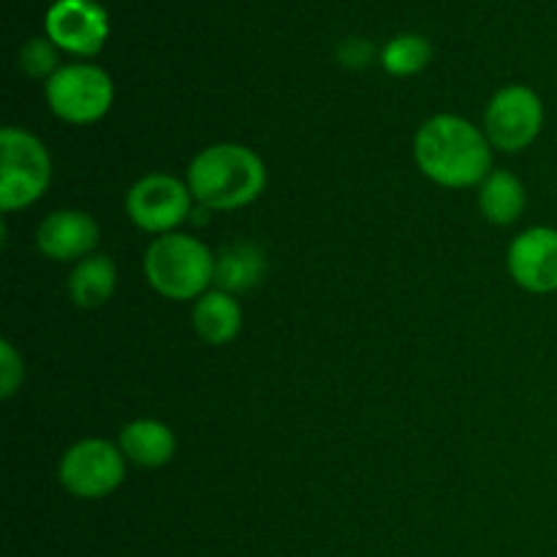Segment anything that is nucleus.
Masks as SVG:
<instances>
[{
    "instance_id": "4",
    "label": "nucleus",
    "mask_w": 557,
    "mask_h": 557,
    "mask_svg": "<svg viewBox=\"0 0 557 557\" xmlns=\"http://www.w3.org/2000/svg\"><path fill=\"white\" fill-rule=\"evenodd\" d=\"M0 207L5 212L30 207L44 196L52 180V161L41 139L22 128L0 131Z\"/></svg>"
},
{
    "instance_id": "9",
    "label": "nucleus",
    "mask_w": 557,
    "mask_h": 557,
    "mask_svg": "<svg viewBox=\"0 0 557 557\" xmlns=\"http://www.w3.org/2000/svg\"><path fill=\"white\" fill-rule=\"evenodd\" d=\"M44 30L63 52L92 58L109 38V14L98 0H54L44 16Z\"/></svg>"
},
{
    "instance_id": "2",
    "label": "nucleus",
    "mask_w": 557,
    "mask_h": 557,
    "mask_svg": "<svg viewBox=\"0 0 557 557\" xmlns=\"http://www.w3.org/2000/svg\"><path fill=\"white\" fill-rule=\"evenodd\" d=\"M188 188L210 210H239L264 194L267 166L250 147L223 141L190 161Z\"/></svg>"
},
{
    "instance_id": "3",
    "label": "nucleus",
    "mask_w": 557,
    "mask_h": 557,
    "mask_svg": "<svg viewBox=\"0 0 557 557\" xmlns=\"http://www.w3.org/2000/svg\"><path fill=\"white\" fill-rule=\"evenodd\" d=\"M145 275L161 297L188 302L215 281V256L190 234H161L145 250Z\"/></svg>"
},
{
    "instance_id": "15",
    "label": "nucleus",
    "mask_w": 557,
    "mask_h": 557,
    "mask_svg": "<svg viewBox=\"0 0 557 557\" xmlns=\"http://www.w3.org/2000/svg\"><path fill=\"white\" fill-rule=\"evenodd\" d=\"M114 286H117V267H114V261L109 256L101 253L85 256L74 267L69 281L71 299L79 308H101L114 294Z\"/></svg>"
},
{
    "instance_id": "1",
    "label": "nucleus",
    "mask_w": 557,
    "mask_h": 557,
    "mask_svg": "<svg viewBox=\"0 0 557 557\" xmlns=\"http://www.w3.org/2000/svg\"><path fill=\"white\" fill-rule=\"evenodd\" d=\"M413 158L424 177L444 188H471L493 172V145L466 117L435 114L413 139Z\"/></svg>"
},
{
    "instance_id": "11",
    "label": "nucleus",
    "mask_w": 557,
    "mask_h": 557,
    "mask_svg": "<svg viewBox=\"0 0 557 557\" xmlns=\"http://www.w3.org/2000/svg\"><path fill=\"white\" fill-rule=\"evenodd\" d=\"M98 223L82 210H58L36 228V248L52 261H76L92 253L98 245Z\"/></svg>"
},
{
    "instance_id": "10",
    "label": "nucleus",
    "mask_w": 557,
    "mask_h": 557,
    "mask_svg": "<svg viewBox=\"0 0 557 557\" xmlns=\"http://www.w3.org/2000/svg\"><path fill=\"white\" fill-rule=\"evenodd\" d=\"M509 272L531 294L557 292V228L533 226L509 245Z\"/></svg>"
},
{
    "instance_id": "16",
    "label": "nucleus",
    "mask_w": 557,
    "mask_h": 557,
    "mask_svg": "<svg viewBox=\"0 0 557 557\" xmlns=\"http://www.w3.org/2000/svg\"><path fill=\"white\" fill-rule=\"evenodd\" d=\"M264 277V253L256 245H228L215 259V286L226 294H243Z\"/></svg>"
},
{
    "instance_id": "7",
    "label": "nucleus",
    "mask_w": 557,
    "mask_h": 557,
    "mask_svg": "<svg viewBox=\"0 0 557 557\" xmlns=\"http://www.w3.org/2000/svg\"><path fill=\"white\" fill-rule=\"evenodd\" d=\"M58 476L74 498H107L123 484L125 455L103 438L79 441L63 455Z\"/></svg>"
},
{
    "instance_id": "14",
    "label": "nucleus",
    "mask_w": 557,
    "mask_h": 557,
    "mask_svg": "<svg viewBox=\"0 0 557 557\" xmlns=\"http://www.w3.org/2000/svg\"><path fill=\"white\" fill-rule=\"evenodd\" d=\"M479 210L495 226H509L520 221L525 210V185L504 169L490 172V177L479 188Z\"/></svg>"
},
{
    "instance_id": "17",
    "label": "nucleus",
    "mask_w": 557,
    "mask_h": 557,
    "mask_svg": "<svg viewBox=\"0 0 557 557\" xmlns=\"http://www.w3.org/2000/svg\"><path fill=\"white\" fill-rule=\"evenodd\" d=\"M433 58V47L424 36L417 33H406V36H397L381 49V65H384L386 74L392 76H411L419 74L424 65Z\"/></svg>"
},
{
    "instance_id": "18",
    "label": "nucleus",
    "mask_w": 557,
    "mask_h": 557,
    "mask_svg": "<svg viewBox=\"0 0 557 557\" xmlns=\"http://www.w3.org/2000/svg\"><path fill=\"white\" fill-rule=\"evenodd\" d=\"M20 69L25 71L27 76H36V79H44V76H52L58 65V47H54L49 38H30L25 47L20 49Z\"/></svg>"
},
{
    "instance_id": "19",
    "label": "nucleus",
    "mask_w": 557,
    "mask_h": 557,
    "mask_svg": "<svg viewBox=\"0 0 557 557\" xmlns=\"http://www.w3.org/2000/svg\"><path fill=\"white\" fill-rule=\"evenodd\" d=\"M0 395L11 397L16 392V386L22 384V359L16 357L14 346L11 343H0Z\"/></svg>"
},
{
    "instance_id": "12",
    "label": "nucleus",
    "mask_w": 557,
    "mask_h": 557,
    "mask_svg": "<svg viewBox=\"0 0 557 557\" xmlns=\"http://www.w3.org/2000/svg\"><path fill=\"white\" fill-rule=\"evenodd\" d=\"M120 451L141 468H161L177 451V438L158 419H136L120 433Z\"/></svg>"
},
{
    "instance_id": "6",
    "label": "nucleus",
    "mask_w": 557,
    "mask_h": 557,
    "mask_svg": "<svg viewBox=\"0 0 557 557\" xmlns=\"http://www.w3.org/2000/svg\"><path fill=\"white\" fill-rule=\"evenodd\" d=\"M544 125V103L536 90L509 85L493 96L484 112V136L500 152H520L536 141Z\"/></svg>"
},
{
    "instance_id": "13",
    "label": "nucleus",
    "mask_w": 557,
    "mask_h": 557,
    "mask_svg": "<svg viewBox=\"0 0 557 557\" xmlns=\"http://www.w3.org/2000/svg\"><path fill=\"white\" fill-rule=\"evenodd\" d=\"M194 330L210 346H226L243 330V308L234 299V294L207 292L196 299L194 308Z\"/></svg>"
},
{
    "instance_id": "5",
    "label": "nucleus",
    "mask_w": 557,
    "mask_h": 557,
    "mask_svg": "<svg viewBox=\"0 0 557 557\" xmlns=\"http://www.w3.org/2000/svg\"><path fill=\"white\" fill-rule=\"evenodd\" d=\"M112 76L92 63L60 65L47 79V103L71 125L98 123L112 109Z\"/></svg>"
},
{
    "instance_id": "8",
    "label": "nucleus",
    "mask_w": 557,
    "mask_h": 557,
    "mask_svg": "<svg viewBox=\"0 0 557 557\" xmlns=\"http://www.w3.org/2000/svg\"><path fill=\"white\" fill-rule=\"evenodd\" d=\"M188 183H180L172 174H147L125 196V212L131 221L150 234H172L190 215Z\"/></svg>"
},
{
    "instance_id": "20",
    "label": "nucleus",
    "mask_w": 557,
    "mask_h": 557,
    "mask_svg": "<svg viewBox=\"0 0 557 557\" xmlns=\"http://www.w3.org/2000/svg\"><path fill=\"white\" fill-rule=\"evenodd\" d=\"M373 58V44L364 41V38H346V41L337 47V60L348 69H362Z\"/></svg>"
}]
</instances>
